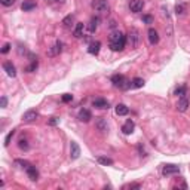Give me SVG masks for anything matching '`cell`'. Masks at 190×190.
I'll return each instance as SVG.
<instances>
[{"label":"cell","mask_w":190,"mask_h":190,"mask_svg":"<svg viewBox=\"0 0 190 190\" xmlns=\"http://www.w3.org/2000/svg\"><path fill=\"white\" fill-rule=\"evenodd\" d=\"M180 168L177 165H165L163 166V174L165 175H171V174H178Z\"/></svg>","instance_id":"cell-15"},{"label":"cell","mask_w":190,"mask_h":190,"mask_svg":"<svg viewBox=\"0 0 190 190\" xmlns=\"http://www.w3.org/2000/svg\"><path fill=\"white\" fill-rule=\"evenodd\" d=\"M77 118L80 122H89L91 119H92V113H91L88 108H82V110L79 112Z\"/></svg>","instance_id":"cell-9"},{"label":"cell","mask_w":190,"mask_h":190,"mask_svg":"<svg viewBox=\"0 0 190 190\" xmlns=\"http://www.w3.org/2000/svg\"><path fill=\"white\" fill-rule=\"evenodd\" d=\"M54 2H64V0H46V3H54Z\"/></svg>","instance_id":"cell-39"},{"label":"cell","mask_w":190,"mask_h":190,"mask_svg":"<svg viewBox=\"0 0 190 190\" xmlns=\"http://www.w3.org/2000/svg\"><path fill=\"white\" fill-rule=\"evenodd\" d=\"M125 45H126V37L120 31L112 33V36H110V48H112V50H116V52L122 50L125 48Z\"/></svg>","instance_id":"cell-1"},{"label":"cell","mask_w":190,"mask_h":190,"mask_svg":"<svg viewBox=\"0 0 190 190\" xmlns=\"http://www.w3.org/2000/svg\"><path fill=\"white\" fill-rule=\"evenodd\" d=\"M97 161H98V163H101V165H106V166H110V165H113L112 159H110V157H106V156H98V157H97Z\"/></svg>","instance_id":"cell-21"},{"label":"cell","mask_w":190,"mask_h":190,"mask_svg":"<svg viewBox=\"0 0 190 190\" xmlns=\"http://www.w3.org/2000/svg\"><path fill=\"white\" fill-rule=\"evenodd\" d=\"M83 31H85V24L83 23H77L76 24V27H74V31H73V33H74V37H82V36H83Z\"/></svg>","instance_id":"cell-19"},{"label":"cell","mask_w":190,"mask_h":190,"mask_svg":"<svg viewBox=\"0 0 190 190\" xmlns=\"http://www.w3.org/2000/svg\"><path fill=\"white\" fill-rule=\"evenodd\" d=\"M15 163H17V165H21L23 168H27L28 165H30L27 161H19V159H18V161H15Z\"/></svg>","instance_id":"cell-33"},{"label":"cell","mask_w":190,"mask_h":190,"mask_svg":"<svg viewBox=\"0 0 190 190\" xmlns=\"http://www.w3.org/2000/svg\"><path fill=\"white\" fill-rule=\"evenodd\" d=\"M37 118H39V113L36 112V110H27V112L23 114V120L24 122H27V123L34 122Z\"/></svg>","instance_id":"cell-6"},{"label":"cell","mask_w":190,"mask_h":190,"mask_svg":"<svg viewBox=\"0 0 190 190\" xmlns=\"http://www.w3.org/2000/svg\"><path fill=\"white\" fill-rule=\"evenodd\" d=\"M112 83L116 88H119V89H128L129 86H131V83L126 80V77L122 76V74H114V76H112Z\"/></svg>","instance_id":"cell-2"},{"label":"cell","mask_w":190,"mask_h":190,"mask_svg":"<svg viewBox=\"0 0 190 190\" xmlns=\"http://www.w3.org/2000/svg\"><path fill=\"white\" fill-rule=\"evenodd\" d=\"M175 11H177V13H184V5H177V8H175Z\"/></svg>","instance_id":"cell-34"},{"label":"cell","mask_w":190,"mask_h":190,"mask_svg":"<svg viewBox=\"0 0 190 190\" xmlns=\"http://www.w3.org/2000/svg\"><path fill=\"white\" fill-rule=\"evenodd\" d=\"M0 3L3 6H12L15 3V0H0Z\"/></svg>","instance_id":"cell-31"},{"label":"cell","mask_w":190,"mask_h":190,"mask_svg":"<svg viewBox=\"0 0 190 190\" xmlns=\"http://www.w3.org/2000/svg\"><path fill=\"white\" fill-rule=\"evenodd\" d=\"M18 147H19L21 150H28V143H27V140H19V143H18Z\"/></svg>","instance_id":"cell-28"},{"label":"cell","mask_w":190,"mask_h":190,"mask_svg":"<svg viewBox=\"0 0 190 190\" xmlns=\"http://www.w3.org/2000/svg\"><path fill=\"white\" fill-rule=\"evenodd\" d=\"M134 128H135L134 122H132L131 119H128V120L125 122V125L122 126V131H123V134L129 135V134H132V132H134Z\"/></svg>","instance_id":"cell-13"},{"label":"cell","mask_w":190,"mask_h":190,"mask_svg":"<svg viewBox=\"0 0 190 190\" xmlns=\"http://www.w3.org/2000/svg\"><path fill=\"white\" fill-rule=\"evenodd\" d=\"M128 42L131 43L132 48H137L138 43H140V31L137 28H131L128 33Z\"/></svg>","instance_id":"cell-4"},{"label":"cell","mask_w":190,"mask_h":190,"mask_svg":"<svg viewBox=\"0 0 190 190\" xmlns=\"http://www.w3.org/2000/svg\"><path fill=\"white\" fill-rule=\"evenodd\" d=\"M143 8H144V2L143 0H131L129 2V9H131V12H134V13L141 12Z\"/></svg>","instance_id":"cell-5"},{"label":"cell","mask_w":190,"mask_h":190,"mask_svg":"<svg viewBox=\"0 0 190 190\" xmlns=\"http://www.w3.org/2000/svg\"><path fill=\"white\" fill-rule=\"evenodd\" d=\"M129 113V108L125 104H118L116 106V114H119V116H126Z\"/></svg>","instance_id":"cell-20"},{"label":"cell","mask_w":190,"mask_h":190,"mask_svg":"<svg viewBox=\"0 0 190 190\" xmlns=\"http://www.w3.org/2000/svg\"><path fill=\"white\" fill-rule=\"evenodd\" d=\"M9 49H11V45H9V43H6V45L2 48V54H8V52H9Z\"/></svg>","instance_id":"cell-35"},{"label":"cell","mask_w":190,"mask_h":190,"mask_svg":"<svg viewBox=\"0 0 190 190\" xmlns=\"http://www.w3.org/2000/svg\"><path fill=\"white\" fill-rule=\"evenodd\" d=\"M80 156V147L76 141H71V144H70V157L71 159H77Z\"/></svg>","instance_id":"cell-10"},{"label":"cell","mask_w":190,"mask_h":190,"mask_svg":"<svg viewBox=\"0 0 190 190\" xmlns=\"http://www.w3.org/2000/svg\"><path fill=\"white\" fill-rule=\"evenodd\" d=\"M36 6H37L36 5V0H24L21 8H23L24 12H28V11H31V9H34Z\"/></svg>","instance_id":"cell-16"},{"label":"cell","mask_w":190,"mask_h":190,"mask_svg":"<svg viewBox=\"0 0 190 190\" xmlns=\"http://www.w3.org/2000/svg\"><path fill=\"white\" fill-rule=\"evenodd\" d=\"M143 86H144V79L141 77H135L131 82V88H143Z\"/></svg>","instance_id":"cell-23"},{"label":"cell","mask_w":190,"mask_h":190,"mask_svg":"<svg viewBox=\"0 0 190 190\" xmlns=\"http://www.w3.org/2000/svg\"><path fill=\"white\" fill-rule=\"evenodd\" d=\"M73 21H74V17L73 15H68V17H66L62 19V24H64V27H70Z\"/></svg>","instance_id":"cell-24"},{"label":"cell","mask_w":190,"mask_h":190,"mask_svg":"<svg viewBox=\"0 0 190 190\" xmlns=\"http://www.w3.org/2000/svg\"><path fill=\"white\" fill-rule=\"evenodd\" d=\"M100 48H101V43L97 40V42H92L89 45V48H88V52H89L91 55H97L98 52H100Z\"/></svg>","instance_id":"cell-17"},{"label":"cell","mask_w":190,"mask_h":190,"mask_svg":"<svg viewBox=\"0 0 190 190\" xmlns=\"http://www.w3.org/2000/svg\"><path fill=\"white\" fill-rule=\"evenodd\" d=\"M71 100H73V95H70V94H64V95H62V101H64V103H70Z\"/></svg>","instance_id":"cell-30"},{"label":"cell","mask_w":190,"mask_h":190,"mask_svg":"<svg viewBox=\"0 0 190 190\" xmlns=\"http://www.w3.org/2000/svg\"><path fill=\"white\" fill-rule=\"evenodd\" d=\"M25 171H27L28 178L31 180V181H37V178H39V171L36 169V166H33V165H28V166L25 168Z\"/></svg>","instance_id":"cell-8"},{"label":"cell","mask_w":190,"mask_h":190,"mask_svg":"<svg viewBox=\"0 0 190 190\" xmlns=\"http://www.w3.org/2000/svg\"><path fill=\"white\" fill-rule=\"evenodd\" d=\"M94 107L95 108H101V110H104V108H108V101L104 100V98H97L94 100Z\"/></svg>","instance_id":"cell-14"},{"label":"cell","mask_w":190,"mask_h":190,"mask_svg":"<svg viewBox=\"0 0 190 190\" xmlns=\"http://www.w3.org/2000/svg\"><path fill=\"white\" fill-rule=\"evenodd\" d=\"M6 104H8V100H6V97H2V100H0V106H2V108H5Z\"/></svg>","instance_id":"cell-36"},{"label":"cell","mask_w":190,"mask_h":190,"mask_svg":"<svg viewBox=\"0 0 190 190\" xmlns=\"http://www.w3.org/2000/svg\"><path fill=\"white\" fill-rule=\"evenodd\" d=\"M143 21H144L145 24H151L153 23V17H150V15H144V17H143Z\"/></svg>","instance_id":"cell-32"},{"label":"cell","mask_w":190,"mask_h":190,"mask_svg":"<svg viewBox=\"0 0 190 190\" xmlns=\"http://www.w3.org/2000/svg\"><path fill=\"white\" fill-rule=\"evenodd\" d=\"M92 8L100 13H107L110 11V6L107 3V0H92Z\"/></svg>","instance_id":"cell-3"},{"label":"cell","mask_w":190,"mask_h":190,"mask_svg":"<svg viewBox=\"0 0 190 190\" xmlns=\"http://www.w3.org/2000/svg\"><path fill=\"white\" fill-rule=\"evenodd\" d=\"M61 50H62V43H61V42H56L55 45L48 50V55H49V56H56V55H60V54H61Z\"/></svg>","instance_id":"cell-11"},{"label":"cell","mask_w":190,"mask_h":190,"mask_svg":"<svg viewBox=\"0 0 190 190\" xmlns=\"http://www.w3.org/2000/svg\"><path fill=\"white\" fill-rule=\"evenodd\" d=\"M190 106V100L187 98V97H180V100H178V103H177V110L178 112H186L187 110V107Z\"/></svg>","instance_id":"cell-7"},{"label":"cell","mask_w":190,"mask_h":190,"mask_svg":"<svg viewBox=\"0 0 190 190\" xmlns=\"http://www.w3.org/2000/svg\"><path fill=\"white\" fill-rule=\"evenodd\" d=\"M98 24H100V18L97 17V18H92V19H91V23H89V31L91 33H94L95 30H97V28H98Z\"/></svg>","instance_id":"cell-22"},{"label":"cell","mask_w":190,"mask_h":190,"mask_svg":"<svg viewBox=\"0 0 190 190\" xmlns=\"http://www.w3.org/2000/svg\"><path fill=\"white\" fill-rule=\"evenodd\" d=\"M175 95H177V97H184L186 95V86H180V88H177V89H175Z\"/></svg>","instance_id":"cell-27"},{"label":"cell","mask_w":190,"mask_h":190,"mask_svg":"<svg viewBox=\"0 0 190 190\" xmlns=\"http://www.w3.org/2000/svg\"><path fill=\"white\" fill-rule=\"evenodd\" d=\"M36 68H37V60L31 61V64H30V66H28V67L25 68V71H27V73H31V71H34Z\"/></svg>","instance_id":"cell-25"},{"label":"cell","mask_w":190,"mask_h":190,"mask_svg":"<svg viewBox=\"0 0 190 190\" xmlns=\"http://www.w3.org/2000/svg\"><path fill=\"white\" fill-rule=\"evenodd\" d=\"M13 134H15V131H11L9 134L6 135V138H5V145H9V143H11V138L13 137Z\"/></svg>","instance_id":"cell-29"},{"label":"cell","mask_w":190,"mask_h":190,"mask_svg":"<svg viewBox=\"0 0 190 190\" xmlns=\"http://www.w3.org/2000/svg\"><path fill=\"white\" fill-rule=\"evenodd\" d=\"M3 68H5V71L8 73V76H11V77H15V76H17V68H15V66H13L12 62H5V64H3Z\"/></svg>","instance_id":"cell-12"},{"label":"cell","mask_w":190,"mask_h":190,"mask_svg":"<svg viewBox=\"0 0 190 190\" xmlns=\"http://www.w3.org/2000/svg\"><path fill=\"white\" fill-rule=\"evenodd\" d=\"M149 40H150L151 45H156L157 42H159V34H157V31L155 28H150L149 30Z\"/></svg>","instance_id":"cell-18"},{"label":"cell","mask_w":190,"mask_h":190,"mask_svg":"<svg viewBox=\"0 0 190 190\" xmlns=\"http://www.w3.org/2000/svg\"><path fill=\"white\" fill-rule=\"evenodd\" d=\"M97 128L100 129V131H107V125H106V122H104L103 119H100V120L97 122Z\"/></svg>","instance_id":"cell-26"},{"label":"cell","mask_w":190,"mask_h":190,"mask_svg":"<svg viewBox=\"0 0 190 190\" xmlns=\"http://www.w3.org/2000/svg\"><path fill=\"white\" fill-rule=\"evenodd\" d=\"M56 123H58V118H52V119L49 120V125H50V126H55Z\"/></svg>","instance_id":"cell-37"},{"label":"cell","mask_w":190,"mask_h":190,"mask_svg":"<svg viewBox=\"0 0 190 190\" xmlns=\"http://www.w3.org/2000/svg\"><path fill=\"white\" fill-rule=\"evenodd\" d=\"M126 187H131V189H138L140 186H138V184H129V186H126Z\"/></svg>","instance_id":"cell-38"}]
</instances>
